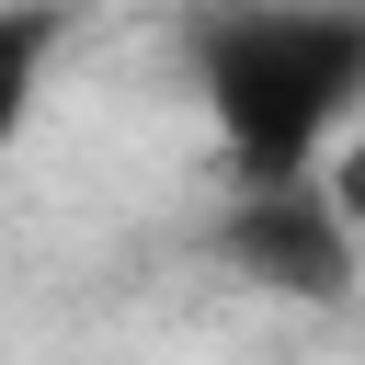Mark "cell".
I'll return each mask as SVG.
<instances>
[{"label": "cell", "mask_w": 365, "mask_h": 365, "mask_svg": "<svg viewBox=\"0 0 365 365\" xmlns=\"http://www.w3.org/2000/svg\"><path fill=\"white\" fill-rule=\"evenodd\" d=\"M319 182H331V205H342V228L365 240V125H354V137L331 148V171H319Z\"/></svg>", "instance_id": "obj_4"}, {"label": "cell", "mask_w": 365, "mask_h": 365, "mask_svg": "<svg viewBox=\"0 0 365 365\" xmlns=\"http://www.w3.org/2000/svg\"><path fill=\"white\" fill-rule=\"evenodd\" d=\"M57 46H68V11H0V148L23 137V114H34Z\"/></svg>", "instance_id": "obj_3"}, {"label": "cell", "mask_w": 365, "mask_h": 365, "mask_svg": "<svg viewBox=\"0 0 365 365\" xmlns=\"http://www.w3.org/2000/svg\"><path fill=\"white\" fill-rule=\"evenodd\" d=\"M217 251H228V274L331 308V297L354 285V251H365V240L342 228L331 182H262V194H240V205L217 217Z\"/></svg>", "instance_id": "obj_2"}, {"label": "cell", "mask_w": 365, "mask_h": 365, "mask_svg": "<svg viewBox=\"0 0 365 365\" xmlns=\"http://www.w3.org/2000/svg\"><path fill=\"white\" fill-rule=\"evenodd\" d=\"M194 68L240 194L319 182L365 103V11H217L194 34Z\"/></svg>", "instance_id": "obj_1"}]
</instances>
